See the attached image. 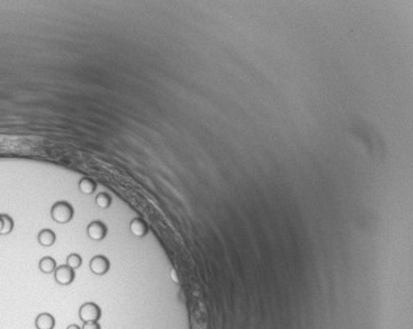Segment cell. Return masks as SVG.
<instances>
[{
    "label": "cell",
    "mask_w": 413,
    "mask_h": 329,
    "mask_svg": "<svg viewBox=\"0 0 413 329\" xmlns=\"http://www.w3.org/2000/svg\"><path fill=\"white\" fill-rule=\"evenodd\" d=\"M66 263H67V265L71 266V268H72V269L75 270V269H78V268L81 266L82 259L78 254H71V255H68V256H67Z\"/></svg>",
    "instance_id": "13"
},
{
    "label": "cell",
    "mask_w": 413,
    "mask_h": 329,
    "mask_svg": "<svg viewBox=\"0 0 413 329\" xmlns=\"http://www.w3.org/2000/svg\"><path fill=\"white\" fill-rule=\"evenodd\" d=\"M172 279L174 280L175 282H178V279H177V275H175V270L172 269Z\"/></svg>",
    "instance_id": "16"
},
{
    "label": "cell",
    "mask_w": 413,
    "mask_h": 329,
    "mask_svg": "<svg viewBox=\"0 0 413 329\" xmlns=\"http://www.w3.org/2000/svg\"><path fill=\"white\" fill-rule=\"evenodd\" d=\"M78 189H80V192L81 194H85V195H92L96 192L97 189V183L94 182L92 178H88V177H84L81 178V179L78 180Z\"/></svg>",
    "instance_id": "11"
},
{
    "label": "cell",
    "mask_w": 413,
    "mask_h": 329,
    "mask_svg": "<svg viewBox=\"0 0 413 329\" xmlns=\"http://www.w3.org/2000/svg\"><path fill=\"white\" fill-rule=\"evenodd\" d=\"M130 231L135 236H143L147 235L148 233V226L145 224L144 220L142 218H133L132 221L130 222Z\"/></svg>",
    "instance_id": "8"
},
{
    "label": "cell",
    "mask_w": 413,
    "mask_h": 329,
    "mask_svg": "<svg viewBox=\"0 0 413 329\" xmlns=\"http://www.w3.org/2000/svg\"><path fill=\"white\" fill-rule=\"evenodd\" d=\"M15 228V221L11 215L0 214V235H8Z\"/></svg>",
    "instance_id": "10"
},
{
    "label": "cell",
    "mask_w": 413,
    "mask_h": 329,
    "mask_svg": "<svg viewBox=\"0 0 413 329\" xmlns=\"http://www.w3.org/2000/svg\"><path fill=\"white\" fill-rule=\"evenodd\" d=\"M37 239H38L39 244L43 245V247H51L57 242V234L51 229H43L38 233Z\"/></svg>",
    "instance_id": "7"
},
{
    "label": "cell",
    "mask_w": 413,
    "mask_h": 329,
    "mask_svg": "<svg viewBox=\"0 0 413 329\" xmlns=\"http://www.w3.org/2000/svg\"><path fill=\"white\" fill-rule=\"evenodd\" d=\"M101 307L94 302H87L78 310V317L82 323H91V321H98L101 319Z\"/></svg>",
    "instance_id": "2"
},
{
    "label": "cell",
    "mask_w": 413,
    "mask_h": 329,
    "mask_svg": "<svg viewBox=\"0 0 413 329\" xmlns=\"http://www.w3.org/2000/svg\"><path fill=\"white\" fill-rule=\"evenodd\" d=\"M107 231H109L107 230V226L102 221H98V220L97 221H92L87 226L88 236L92 240H97V242L105 239L106 235H107Z\"/></svg>",
    "instance_id": "4"
},
{
    "label": "cell",
    "mask_w": 413,
    "mask_h": 329,
    "mask_svg": "<svg viewBox=\"0 0 413 329\" xmlns=\"http://www.w3.org/2000/svg\"><path fill=\"white\" fill-rule=\"evenodd\" d=\"M34 325L37 329H54L55 326V317L48 312H43L39 314L36 317Z\"/></svg>",
    "instance_id": "6"
},
{
    "label": "cell",
    "mask_w": 413,
    "mask_h": 329,
    "mask_svg": "<svg viewBox=\"0 0 413 329\" xmlns=\"http://www.w3.org/2000/svg\"><path fill=\"white\" fill-rule=\"evenodd\" d=\"M67 329H81L78 325H76V324H71V325L67 326Z\"/></svg>",
    "instance_id": "15"
},
{
    "label": "cell",
    "mask_w": 413,
    "mask_h": 329,
    "mask_svg": "<svg viewBox=\"0 0 413 329\" xmlns=\"http://www.w3.org/2000/svg\"><path fill=\"white\" fill-rule=\"evenodd\" d=\"M96 204L97 207H100L101 209H107L112 205V196L109 194H106V192H101V194L97 195Z\"/></svg>",
    "instance_id": "12"
},
{
    "label": "cell",
    "mask_w": 413,
    "mask_h": 329,
    "mask_svg": "<svg viewBox=\"0 0 413 329\" xmlns=\"http://www.w3.org/2000/svg\"><path fill=\"white\" fill-rule=\"evenodd\" d=\"M81 329H101V325L98 321H91V323H84V326Z\"/></svg>",
    "instance_id": "14"
},
{
    "label": "cell",
    "mask_w": 413,
    "mask_h": 329,
    "mask_svg": "<svg viewBox=\"0 0 413 329\" xmlns=\"http://www.w3.org/2000/svg\"><path fill=\"white\" fill-rule=\"evenodd\" d=\"M92 273L96 276H103L110 270V260L103 255H96L89 263Z\"/></svg>",
    "instance_id": "5"
},
{
    "label": "cell",
    "mask_w": 413,
    "mask_h": 329,
    "mask_svg": "<svg viewBox=\"0 0 413 329\" xmlns=\"http://www.w3.org/2000/svg\"><path fill=\"white\" fill-rule=\"evenodd\" d=\"M75 270L71 266L67 265V264L57 266V269L54 272L55 281L59 285H62V286H68V285L72 284L75 281Z\"/></svg>",
    "instance_id": "3"
},
{
    "label": "cell",
    "mask_w": 413,
    "mask_h": 329,
    "mask_svg": "<svg viewBox=\"0 0 413 329\" xmlns=\"http://www.w3.org/2000/svg\"><path fill=\"white\" fill-rule=\"evenodd\" d=\"M50 214H51L52 221H55L57 224L61 225H66L73 218V214H75V209L71 205L68 201H57L51 207V210H50Z\"/></svg>",
    "instance_id": "1"
},
{
    "label": "cell",
    "mask_w": 413,
    "mask_h": 329,
    "mask_svg": "<svg viewBox=\"0 0 413 329\" xmlns=\"http://www.w3.org/2000/svg\"><path fill=\"white\" fill-rule=\"evenodd\" d=\"M57 261H55L54 258L51 256H45L39 260L38 263V268L39 270L45 275H50V273H54L55 269H57Z\"/></svg>",
    "instance_id": "9"
}]
</instances>
